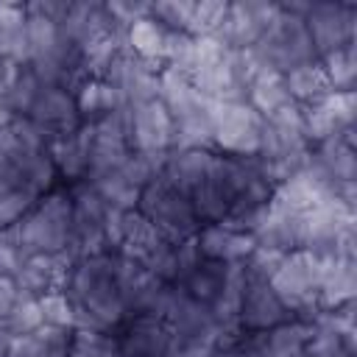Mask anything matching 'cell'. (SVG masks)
Instances as JSON below:
<instances>
[{
    "label": "cell",
    "mask_w": 357,
    "mask_h": 357,
    "mask_svg": "<svg viewBox=\"0 0 357 357\" xmlns=\"http://www.w3.org/2000/svg\"><path fill=\"white\" fill-rule=\"evenodd\" d=\"M268 282H271L273 293L282 298V304L287 307V312L293 318L312 321L321 312L318 310L321 257H315V254H310L304 248L287 251Z\"/></svg>",
    "instance_id": "3"
},
{
    "label": "cell",
    "mask_w": 357,
    "mask_h": 357,
    "mask_svg": "<svg viewBox=\"0 0 357 357\" xmlns=\"http://www.w3.org/2000/svg\"><path fill=\"white\" fill-rule=\"evenodd\" d=\"M318 61H321V67L326 73V81H329L332 92L354 89V84H357V42L346 45L340 50H332V53L321 56Z\"/></svg>",
    "instance_id": "35"
},
{
    "label": "cell",
    "mask_w": 357,
    "mask_h": 357,
    "mask_svg": "<svg viewBox=\"0 0 357 357\" xmlns=\"http://www.w3.org/2000/svg\"><path fill=\"white\" fill-rule=\"evenodd\" d=\"M282 257H284V254H282V251H276V248L257 245V248L248 254V259L243 262L245 276H251V279H271V276H273V271L279 268Z\"/></svg>",
    "instance_id": "46"
},
{
    "label": "cell",
    "mask_w": 357,
    "mask_h": 357,
    "mask_svg": "<svg viewBox=\"0 0 357 357\" xmlns=\"http://www.w3.org/2000/svg\"><path fill=\"white\" fill-rule=\"evenodd\" d=\"M73 234V198L64 184L39 195L28 215L14 226V240L22 257L67 254Z\"/></svg>",
    "instance_id": "2"
},
{
    "label": "cell",
    "mask_w": 357,
    "mask_h": 357,
    "mask_svg": "<svg viewBox=\"0 0 357 357\" xmlns=\"http://www.w3.org/2000/svg\"><path fill=\"white\" fill-rule=\"evenodd\" d=\"M70 357H123L114 332H92V329H73L70 337Z\"/></svg>",
    "instance_id": "38"
},
{
    "label": "cell",
    "mask_w": 357,
    "mask_h": 357,
    "mask_svg": "<svg viewBox=\"0 0 357 357\" xmlns=\"http://www.w3.org/2000/svg\"><path fill=\"white\" fill-rule=\"evenodd\" d=\"M95 128V126H92ZM131 153V145L126 137L120 134H106V131H98L95 128V139H92V153H89V170H86V178H100L106 173H114L123 167V162L128 159Z\"/></svg>",
    "instance_id": "33"
},
{
    "label": "cell",
    "mask_w": 357,
    "mask_h": 357,
    "mask_svg": "<svg viewBox=\"0 0 357 357\" xmlns=\"http://www.w3.org/2000/svg\"><path fill=\"white\" fill-rule=\"evenodd\" d=\"M343 357H351V354H343Z\"/></svg>",
    "instance_id": "53"
},
{
    "label": "cell",
    "mask_w": 357,
    "mask_h": 357,
    "mask_svg": "<svg viewBox=\"0 0 357 357\" xmlns=\"http://www.w3.org/2000/svg\"><path fill=\"white\" fill-rule=\"evenodd\" d=\"M39 310H42L45 326L70 329V332L75 329V307L64 290H50L45 296H39Z\"/></svg>",
    "instance_id": "43"
},
{
    "label": "cell",
    "mask_w": 357,
    "mask_h": 357,
    "mask_svg": "<svg viewBox=\"0 0 357 357\" xmlns=\"http://www.w3.org/2000/svg\"><path fill=\"white\" fill-rule=\"evenodd\" d=\"M137 209L162 231L165 240L178 243L184 237H192L198 231V218L195 209L190 204V198L184 192H178L162 173L156 178H151L142 190H139V204Z\"/></svg>",
    "instance_id": "5"
},
{
    "label": "cell",
    "mask_w": 357,
    "mask_h": 357,
    "mask_svg": "<svg viewBox=\"0 0 357 357\" xmlns=\"http://www.w3.org/2000/svg\"><path fill=\"white\" fill-rule=\"evenodd\" d=\"M114 335L123 357H167L173 343L170 324L153 315H131Z\"/></svg>",
    "instance_id": "12"
},
{
    "label": "cell",
    "mask_w": 357,
    "mask_h": 357,
    "mask_svg": "<svg viewBox=\"0 0 357 357\" xmlns=\"http://www.w3.org/2000/svg\"><path fill=\"white\" fill-rule=\"evenodd\" d=\"M310 159L335 184L357 181V126H349L337 137L315 145Z\"/></svg>",
    "instance_id": "19"
},
{
    "label": "cell",
    "mask_w": 357,
    "mask_h": 357,
    "mask_svg": "<svg viewBox=\"0 0 357 357\" xmlns=\"http://www.w3.org/2000/svg\"><path fill=\"white\" fill-rule=\"evenodd\" d=\"M357 296V262L321 257V282H318V310H337L351 304Z\"/></svg>",
    "instance_id": "21"
},
{
    "label": "cell",
    "mask_w": 357,
    "mask_h": 357,
    "mask_svg": "<svg viewBox=\"0 0 357 357\" xmlns=\"http://www.w3.org/2000/svg\"><path fill=\"white\" fill-rule=\"evenodd\" d=\"M25 117L47 137V145L81 126V117H78V109H75V98L67 89H47L45 86Z\"/></svg>",
    "instance_id": "14"
},
{
    "label": "cell",
    "mask_w": 357,
    "mask_h": 357,
    "mask_svg": "<svg viewBox=\"0 0 357 357\" xmlns=\"http://www.w3.org/2000/svg\"><path fill=\"white\" fill-rule=\"evenodd\" d=\"M315 56H326L357 42V3L354 0H312L304 17Z\"/></svg>",
    "instance_id": "8"
},
{
    "label": "cell",
    "mask_w": 357,
    "mask_h": 357,
    "mask_svg": "<svg viewBox=\"0 0 357 357\" xmlns=\"http://www.w3.org/2000/svg\"><path fill=\"white\" fill-rule=\"evenodd\" d=\"M11 340H14V335H11V332L6 329V324L0 321V357H6V351H8Z\"/></svg>",
    "instance_id": "51"
},
{
    "label": "cell",
    "mask_w": 357,
    "mask_h": 357,
    "mask_svg": "<svg viewBox=\"0 0 357 357\" xmlns=\"http://www.w3.org/2000/svg\"><path fill=\"white\" fill-rule=\"evenodd\" d=\"M17 301V284L11 276H0V321L6 318V312L11 310V304Z\"/></svg>",
    "instance_id": "50"
},
{
    "label": "cell",
    "mask_w": 357,
    "mask_h": 357,
    "mask_svg": "<svg viewBox=\"0 0 357 357\" xmlns=\"http://www.w3.org/2000/svg\"><path fill=\"white\" fill-rule=\"evenodd\" d=\"M106 11H109L114 28L126 31L131 22H137V20L151 14V3H142V0H106Z\"/></svg>",
    "instance_id": "47"
},
{
    "label": "cell",
    "mask_w": 357,
    "mask_h": 357,
    "mask_svg": "<svg viewBox=\"0 0 357 357\" xmlns=\"http://www.w3.org/2000/svg\"><path fill=\"white\" fill-rule=\"evenodd\" d=\"M36 198L39 195H33L28 187H14V190H8L6 195H0V231L3 229H14L25 215H28V209L36 204Z\"/></svg>",
    "instance_id": "44"
},
{
    "label": "cell",
    "mask_w": 357,
    "mask_h": 357,
    "mask_svg": "<svg viewBox=\"0 0 357 357\" xmlns=\"http://www.w3.org/2000/svg\"><path fill=\"white\" fill-rule=\"evenodd\" d=\"M73 198V234H70V259L81 257H95V254H109L106 240H103V223L109 215L106 201L98 195V190L84 178L75 184H64Z\"/></svg>",
    "instance_id": "7"
},
{
    "label": "cell",
    "mask_w": 357,
    "mask_h": 357,
    "mask_svg": "<svg viewBox=\"0 0 357 357\" xmlns=\"http://www.w3.org/2000/svg\"><path fill=\"white\" fill-rule=\"evenodd\" d=\"M326 198H332L310 173H296V176H290V178H284L282 184H276L273 187V192H271V206L273 209H282V212H287V215H301V212H307V209H312V206H318L321 201H326Z\"/></svg>",
    "instance_id": "23"
},
{
    "label": "cell",
    "mask_w": 357,
    "mask_h": 357,
    "mask_svg": "<svg viewBox=\"0 0 357 357\" xmlns=\"http://www.w3.org/2000/svg\"><path fill=\"white\" fill-rule=\"evenodd\" d=\"M112 31H120V28H114V22L106 11V3H100V0H70V8L61 20V33L70 45L84 50L92 42L109 36Z\"/></svg>",
    "instance_id": "15"
},
{
    "label": "cell",
    "mask_w": 357,
    "mask_h": 357,
    "mask_svg": "<svg viewBox=\"0 0 357 357\" xmlns=\"http://www.w3.org/2000/svg\"><path fill=\"white\" fill-rule=\"evenodd\" d=\"M218 151L209 148H190V151H167L165 165H162V176L187 198L204 184V178L212 170Z\"/></svg>",
    "instance_id": "22"
},
{
    "label": "cell",
    "mask_w": 357,
    "mask_h": 357,
    "mask_svg": "<svg viewBox=\"0 0 357 357\" xmlns=\"http://www.w3.org/2000/svg\"><path fill=\"white\" fill-rule=\"evenodd\" d=\"M265 117L245 100H218L212 109V151L223 156H257Z\"/></svg>",
    "instance_id": "6"
},
{
    "label": "cell",
    "mask_w": 357,
    "mask_h": 357,
    "mask_svg": "<svg viewBox=\"0 0 357 357\" xmlns=\"http://www.w3.org/2000/svg\"><path fill=\"white\" fill-rule=\"evenodd\" d=\"M73 98H75V109H78L81 123H98L100 117H106L123 106L114 86L106 84L103 78H84L81 86L73 92Z\"/></svg>",
    "instance_id": "28"
},
{
    "label": "cell",
    "mask_w": 357,
    "mask_h": 357,
    "mask_svg": "<svg viewBox=\"0 0 357 357\" xmlns=\"http://www.w3.org/2000/svg\"><path fill=\"white\" fill-rule=\"evenodd\" d=\"M276 11H279L276 0H234L226 8L218 36L229 50L254 47L262 39L271 20L276 17Z\"/></svg>",
    "instance_id": "10"
},
{
    "label": "cell",
    "mask_w": 357,
    "mask_h": 357,
    "mask_svg": "<svg viewBox=\"0 0 357 357\" xmlns=\"http://www.w3.org/2000/svg\"><path fill=\"white\" fill-rule=\"evenodd\" d=\"M173 142V117L156 100L139 103L131 109L128 123V145L139 153H167Z\"/></svg>",
    "instance_id": "13"
},
{
    "label": "cell",
    "mask_w": 357,
    "mask_h": 357,
    "mask_svg": "<svg viewBox=\"0 0 357 357\" xmlns=\"http://www.w3.org/2000/svg\"><path fill=\"white\" fill-rule=\"evenodd\" d=\"M70 257L67 254H33L22 257L20 271L14 273L17 293L22 296H45L50 290H64V279L70 271Z\"/></svg>",
    "instance_id": "17"
},
{
    "label": "cell",
    "mask_w": 357,
    "mask_h": 357,
    "mask_svg": "<svg viewBox=\"0 0 357 357\" xmlns=\"http://www.w3.org/2000/svg\"><path fill=\"white\" fill-rule=\"evenodd\" d=\"M159 103L167 109V114L173 120H184V117L209 112L215 106V100L204 98L195 89L190 75H181L167 67H162V73H159Z\"/></svg>",
    "instance_id": "20"
},
{
    "label": "cell",
    "mask_w": 357,
    "mask_h": 357,
    "mask_svg": "<svg viewBox=\"0 0 357 357\" xmlns=\"http://www.w3.org/2000/svg\"><path fill=\"white\" fill-rule=\"evenodd\" d=\"M25 28H28V47H31V61L39 59V56H47L53 53L56 47H61L64 42V33H61V22L45 17L42 11L25 6Z\"/></svg>",
    "instance_id": "34"
},
{
    "label": "cell",
    "mask_w": 357,
    "mask_h": 357,
    "mask_svg": "<svg viewBox=\"0 0 357 357\" xmlns=\"http://www.w3.org/2000/svg\"><path fill=\"white\" fill-rule=\"evenodd\" d=\"M162 67L176 70L181 75H192V70H195V36H190L184 31H167Z\"/></svg>",
    "instance_id": "40"
},
{
    "label": "cell",
    "mask_w": 357,
    "mask_h": 357,
    "mask_svg": "<svg viewBox=\"0 0 357 357\" xmlns=\"http://www.w3.org/2000/svg\"><path fill=\"white\" fill-rule=\"evenodd\" d=\"M64 293L75 307V329L117 332L128 318L112 251L73 259L64 279Z\"/></svg>",
    "instance_id": "1"
},
{
    "label": "cell",
    "mask_w": 357,
    "mask_h": 357,
    "mask_svg": "<svg viewBox=\"0 0 357 357\" xmlns=\"http://www.w3.org/2000/svg\"><path fill=\"white\" fill-rule=\"evenodd\" d=\"M212 109L192 114V117H184V120H173L170 151H190V148H209L212 151Z\"/></svg>",
    "instance_id": "36"
},
{
    "label": "cell",
    "mask_w": 357,
    "mask_h": 357,
    "mask_svg": "<svg viewBox=\"0 0 357 357\" xmlns=\"http://www.w3.org/2000/svg\"><path fill=\"white\" fill-rule=\"evenodd\" d=\"M162 243H165L162 231L139 209L123 212V240H120V248H117L120 254H126L137 262H145Z\"/></svg>",
    "instance_id": "25"
},
{
    "label": "cell",
    "mask_w": 357,
    "mask_h": 357,
    "mask_svg": "<svg viewBox=\"0 0 357 357\" xmlns=\"http://www.w3.org/2000/svg\"><path fill=\"white\" fill-rule=\"evenodd\" d=\"M20 67L22 64H17V61L0 59V100H6V95H8V89H11V84H14L17 73H20Z\"/></svg>",
    "instance_id": "49"
},
{
    "label": "cell",
    "mask_w": 357,
    "mask_h": 357,
    "mask_svg": "<svg viewBox=\"0 0 357 357\" xmlns=\"http://www.w3.org/2000/svg\"><path fill=\"white\" fill-rule=\"evenodd\" d=\"M226 276H229V265L212 262V259H201V262L178 282V287H181L192 301H198V304H204V307H212V304L218 301L223 284H226Z\"/></svg>",
    "instance_id": "29"
},
{
    "label": "cell",
    "mask_w": 357,
    "mask_h": 357,
    "mask_svg": "<svg viewBox=\"0 0 357 357\" xmlns=\"http://www.w3.org/2000/svg\"><path fill=\"white\" fill-rule=\"evenodd\" d=\"M42 89L45 86L39 84V78L33 75V70L28 64H22L20 73H17V78H14V84H11V89H8V95H6V103L14 112V117H25L31 112V106L36 103V98H39Z\"/></svg>",
    "instance_id": "41"
},
{
    "label": "cell",
    "mask_w": 357,
    "mask_h": 357,
    "mask_svg": "<svg viewBox=\"0 0 357 357\" xmlns=\"http://www.w3.org/2000/svg\"><path fill=\"white\" fill-rule=\"evenodd\" d=\"M86 181H89V178H86ZM89 184L98 190V195L106 201L109 209L131 212V209H137V204H139V187H134L120 170L106 173V176H100V178H92Z\"/></svg>",
    "instance_id": "37"
},
{
    "label": "cell",
    "mask_w": 357,
    "mask_h": 357,
    "mask_svg": "<svg viewBox=\"0 0 357 357\" xmlns=\"http://www.w3.org/2000/svg\"><path fill=\"white\" fill-rule=\"evenodd\" d=\"M254 240H257V245L276 248L282 254L296 251L298 248V215H287L268 204L259 226L254 229Z\"/></svg>",
    "instance_id": "27"
},
{
    "label": "cell",
    "mask_w": 357,
    "mask_h": 357,
    "mask_svg": "<svg viewBox=\"0 0 357 357\" xmlns=\"http://www.w3.org/2000/svg\"><path fill=\"white\" fill-rule=\"evenodd\" d=\"M25 3H0V59L28 64V28H25Z\"/></svg>",
    "instance_id": "24"
},
{
    "label": "cell",
    "mask_w": 357,
    "mask_h": 357,
    "mask_svg": "<svg viewBox=\"0 0 357 357\" xmlns=\"http://www.w3.org/2000/svg\"><path fill=\"white\" fill-rule=\"evenodd\" d=\"M195 243L204 259L223 262V265H243L248 254L257 248L254 234L237 231L226 223H201L195 231Z\"/></svg>",
    "instance_id": "16"
},
{
    "label": "cell",
    "mask_w": 357,
    "mask_h": 357,
    "mask_svg": "<svg viewBox=\"0 0 357 357\" xmlns=\"http://www.w3.org/2000/svg\"><path fill=\"white\" fill-rule=\"evenodd\" d=\"M3 324H6V329H8L14 337L39 332V329L45 326V318H42V310H39V298L17 293V301H14L11 310L6 312Z\"/></svg>",
    "instance_id": "39"
},
{
    "label": "cell",
    "mask_w": 357,
    "mask_h": 357,
    "mask_svg": "<svg viewBox=\"0 0 357 357\" xmlns=\"http://www.w3.org/2000/svg\"><path fill=\"white\" fill-rule=\"evenodd\" d=\"M190 14H192V0H153L151 3V17L165 31H184L187 33Z\"/></svg>",
    "instance_id": "45"
},
{
    "label": "cell",
    "mask_w": 357,
    "mask_h": 357,
    "mask_svg": "<svg viewBox=\"0 0 357 357\" xmlns=\"http://www.w3.org/2000/svg\"><path fill=\"white\" fill-rule=\"evenodd\" d=\"M229 3L226 0H192V14H190V25L187 33L190 36H209L218 33L223 17H226Z\"/></svg>",
    "instance_id": "42"
},
{
    "label": "cell",
    "mask_w": 357,
    "mask_h": 357,
    "mask_svg": "<svg viewBox=\"0 0 357 357\" xmlns=\"http://www.w3.org/2000/svg\"><path fill=\"white\" fill-rule=\"evenodd\" d=\"M284 86H287L290 100L298 103V106L315 103V100H321L324 95L332 92V86H329V81H326V73H324V67H321L318 59L287 70V73H284Z\"/></svg>",
    "instance_id": "30"
},
{
    "label": "cell",
    "mask_w": 357,
    "mask_h": 357,
    "mask_svg": "<svg viewBox=\"0 0 357 357\" xmlns=\"http://www.w3.org/2000/svg\"><path fill=\"white\" fill-rule=\"evenodd\" d=\"M293 318L282 298L273 293L268 279H251L245 276V287L240 296V310H237V326L240 332H268L276 324Z\"/></svg>",
    "instance_id": "11"
},
{
    "label": "cell",
    "mask_w": 357,
    "mask_h": 357,
    "mask_svg": "<svg viewBox=\"0 0 357 357\" xmlns=\"http://www.w3.org/2000/svg\"><path fill=\"white\" fill-rule=\"evenodd\" d=\"M11 120H14V112L8 109V103H6V100H0V128L11 126Z\"/></svg>",
    "instance_id": "52"
},
{
    "label": "cell",
    "mask_w": 357,
    "mask_h": 357,
    "mask_svg": "<svg viewBox=\"0 0 357 357\" xmlns=\"http://www.w3.org/2000/svg\"><path fill=\"white\" fill-rule=\"evenodd\" d=\"M245 103L262 114V117H271L273 112H279L282 106L290 103V95H287V86H284V75L276 73V70H262L245 89Z\"/></svg>",
    "instance_id": "31"
},
{
    "label": "cell",
    "mask_w": 357,
    "mask_h": 357,
    "mask_svg": "<svg viewBox=\"0 0 357 357\" xmlns=\"http://www.w3.org/2000/svg\"><path fill=\"white\" fill-rule=\"evenodd\" d=\"M354 226H357L354 206H349L337 198H326L318 206L298 215V248H304L315 257H332L335 240L346 229H354Z\"/></svg>",
    "instance_id": "9"
},
{
    "label": "cell",
    "mask_w": 357,
    "mask_h": 357,
    "mask_svg": "<svg viewBox=\"0 0 357 357\" xmlns=\"http://www.w3.org/2000/svg\"><path fill=\"white\" fill-rule=\"evenodd\" d=\"M312 324L304 318H287L262 332V357H304Z\"/></svg>",
    "instance_id": "26"
},
{
    "label": "cell",
    "mask_w": 357,
    "mask_h": 357,
    "mask_svg": "<svg viewBox=\"0 0 357 357\" xmlns=\"http://www.w3.org/2000/svg\"><path fill=\"white\" fill-rule=\"evenodd\" d=\"M257 59L262 61L265 70H276V73H287L298 64L315 61V47L312 39L307 33V25L301 17L287 14V11H276V17L271 20V25L265 28L262 39L254 45Z\"/></svg>",
    "instance_id": "4"
},
{
    "label": "cell",
    "mask_w": 357,
    "mask_h": 357,
    "mask_svg": "<svg viewBox=\"0 0 357 357\" xmlns=\"http://www.w3.org/2000/svg\"><path fill=\"white\" fill-rule=\"evenodd\" d=\"M47 354V343L39 332L33 335H22V337H14L6 357H45Z\"/></svg>",
    "instance_id": "48"
},
{
    "label": "cell",
    "mask_w": 357,
    "mask_h": 357,
    "mask_svg": "<svg viewBox=\"0 0 357 357\" xmlns=\"http://www.w3.org/2000/svg\"><path fill=\"white\" fill-rule=\"evenodd\" d=\"M92 139H95V128L92 123H81L75 131L53 139L47 145L50 159L56 165L59 181L61 184H75L86 178L89 170V153H92Z\"/></svg>",
    "instance_id": "18"
},
{
    "label": "cell",
    "mask_w": 357,
    "mask_h": 357,
    "mask_svg": "<svg viewBox=\"0 0 357 357\" xmlns=\"http://www.w3.org/2000/svg\"><path fill=\"white\" fill-rule=\"evenodd\" d=\"M165 42H167V31H165L151 14L142 17V20H137V22H131V25L126 28V47H128L137 59H142V61H148V64H159V67H162Z\"/></svg>",
    "instance_id": "32"
}]
</instances>
